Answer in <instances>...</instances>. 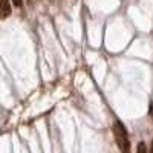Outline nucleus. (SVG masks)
<instances>
[{"instance_id": "1", "label": "nucleus", "mask_w": 153, "mask_h": 153, "mask_svg": "<svg viewBox=\"0 0 153 153\" xmlns=\"http://www.w3.org/2000/svg\"><path fill=\"white\" fill-rule=\"evenodd\" d=\"M113 135H115V141H117V146L120 147L121 153H130V139L129 135H127L126 127L117 121L113 124Z\"/></svg>"}, {"instance_id": "2", "label": "nucleus", "mask_w": 153, "mask_h": 153, "mask_svg": "<svg viewBox=\"0 0 153 153\" xmlns=\"http://www.w3.org/2000/svg\"><path fill=\"white\" fill-rule=\"evenodd\" d=\"M9 14H11L9 0H0V19H6Z\"/></svg>"}, {"instance_id": "3", "label": "nucleus", "mask_w": 153, "mask_h": 153, "mask_svg": "<svg viewBox=\"0 0 153 153\" xmlns=\"http://www.w3.org/2000/svg\"><path fill=\"white\" fill-rule=\"evenodd\" d=\"M136 153H147V147H146L144 143H139L138 144V152Z\"/></svg>"}, {"instance_id": "4", "label": "nucleus", "mask_w": 153, "mask_h": 153, "mask_svg": "<svg viewBox=\"0 0 153 153\" xmlns=\"http://www.w3.org/2000/svg\"><path fill=\"white\" fill-rule=\"evenodd\" d=\"M12 3L14 6H22V0H12Z\"/></svg>"}, {"instance_id": "5", "label": "nucleus", "mask_w": 153, "mask_h": 153, "mask_svg": "<svg viewBox=\"0 0 153 153\" xmlns=\"http://www.w3.org/2000/svg\"><path fill=\"white\" fill-rule=\"evenodd\" d=\"M150 153H153V141H152V150H150Z\"/></svg>"}]
</instances>
